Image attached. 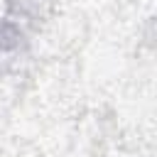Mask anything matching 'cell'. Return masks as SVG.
<instances>
[{
    "label": "cell",
    "instance_id": "1",
    "mask_svg": "<svg viewBox=\"0 0 157 157\" xmlns=\"http://www.w3.org/2000/svg\"><path fill=\"white\" fill-rule=\"evenodd\" d=\"M29 49L32 42L27 27L7 15L0 17V76L17 69L29 56Z\"/></svg>",
    "mask_w": 157,
    "mask_h": 157
},
{
    "label": "cell",
    "instance_id": "2",
    "mask_svg": "<svg viewBox=\"0 0 157 157\" xmlns=\"http://www.w3.org/2000/svg\"><path fill=\"white\" fill-rule=\"evenodd\" d=\"M56 2L59 0H5V7L7 17L22 22L25 27H39V22L52 15Z\"/></svg>",
    "mask_w": 157,
    "mask_h": 157
}]
</instances>
